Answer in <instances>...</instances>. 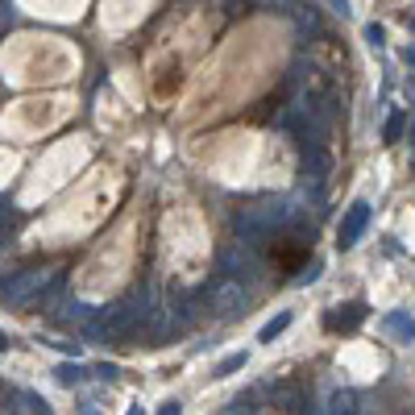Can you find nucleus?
<instances>
[{"mask_svg": "<svg viewBox=\"0 0 415 415\" xmlns=\"http://www.w3.org/2000/svg\"><path fill=\"white\" fill-rule=\"evenodd\" d=\"M0 349H4V336H0Z\"/></svg>", "mask_w": 415, "mask_h": 415, "instance_id": "f8f14e48", "label": "nucleus"}, {"mask_svg": "<svg viewBox=\"0 0 415 415\" xmlns=\"http://www.w3.org/2000/svg\"><path fill=\"white\" fill-rule=\"evenodd\" d=\"M328 4H332V8H336V13H341V17H345V13H349V0H328Z\"/></svg>", "mask_w": 415, "mask_h": 415, "instance_id": "9d476101", "label": "nucleus"}, {"mask_svg": "<svg viewBox=\"0 0 415 415\" xmlns=\"http://www.w3.org/2000/svg\"><path fill=\"white\" fill-rule=\"evenodd\" d=\"M403 58H407V62L415 67V46H407V50H403Z\"/></svg>", "mask_w": 415, "mask_h": 415, "instance_id": "9b49d317", "label": "nucleus"}, {"mask_svg": "<svg viewBox=\"0 0 415 415\" xmlns=\"http://www.w3.org/2000/svg\"><path fill=\"white\" fill-rule=\"evenodd\" d=\"M362 320H366V303H349L345 312H332V316H328V328H341V332H349V328H357Z\"/></svg>", "mask_w": 415, "mask_h": 415, "instance_id": "7ed1b4c3", "label": "nucleus"}, {"mask_svg": "<svg viewBox=\"0 0 415 415\" xmlns=\"http://www.w3.org/2000/svg\"><path fill=\"white\" fill-rule=\"evenodd\" d=\"M382 38H386V29H382V25H366V42H369V46H382Z\"/></svg>", "mask_w": 415, "mask_h": 415, "instance_id": "1a4fd4ad", "label": "nucleus"}, {"mask_svg": "<svg viewBox=\"0 0 415 415\" xmlns=\"http://www.w3.org/2000/svg\"><path fill=\"white\" fill-rule=\"evenodd\" d=\"M386 332H395L399 341H415V320L403 316V312H390V316H386Z\"/></svg>", "mask_w": 415, "mask_h": 415, "instance_id": "20e7f679", "label": "nucleus"}, {"mask_svg": "<svg viewBox=\"0 0 415 415\" xmlns=\"http://www.w3.org/2000/svg\"><path fill=\"white\" fill-rule=\"evenodd\" d=\"M403 125H407V117H403V112H395V117L386 121V129H382V133H386V141H399V133H403Z\"/></svg>", "mask_w": 415, "mask_h": 415, "instance_id": "423d86ee", "label": "nucleus"}, {"mask_svg": "<svg viewBox=\"0 0 415 415\" xmlns=\"http://www.w3.org/2000/svg\"><path fill=\"white\" fill-rule=\"evenodd\" d=\"M245 366V353H232V357H225L220 366H216V378H225V374H232V369Z\"/></svg>", "mask_w": 415, "mask_h": 415, "instance_id": "0eeeda50", "label": "nucleus"}, {"mask_svg": "<svg viewBox=\"0 0 415 415\" xmlns=\"http://www.w3.org/2000/svg\"><path fill=\"white\" fill-rule=\"evenodd\" d=\"M328 415H357V395H353V390H336Z\"/></svg>", "mask_w": 415, "mask_h": 415, "instance_id": "39448f33", "label": "nucleus"}, {"mask_svg": "<svg viewBox=\"0 0 415 415\" xmlns=\"http://www.w3.org/2000/svg\"><path fill=\"white\" fill-rule=\"evenodd\" d=\"M286 324H291V316H278L275 324H266V328H262V341H275V336L286 328Z\"/></svg>", "mask_w": 415, "mask_h": 415, "instance_id": "6e6552de", "label": "nucleus"}, {"mask_svg": "<svg viewBox=\"0 0 415 415\" xmlns=\"http://www.w3.org/2000/svg\"><path fill=\"white\" fill-rule=\"evenodd\" d=\"M366 220H369V204L366 199H357V204L349 208V216L341 220V249H349V245L366 232Z\"/></svg>", "mask_w": 415, "mask_h": 415, "instance_id": "f03ea898", "label": "nucleus"}, {"mask_svg": "<svg viewBox=\"0 0 415 415\" xmlns=\"http://www.w3.org/2000/svg\"><path fill=\"white\" fill-rule=\"evenodd\" d=\"M312 253V229L303 225H286L275 232V245H270V262H275L282 275H291L303 258Z\"/></svg>", "mask_w": 415, "mask_h": 415, "instance_id": "f257e3e1", "label": "nucleus"}]
</instances>
